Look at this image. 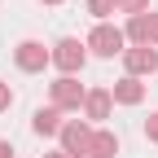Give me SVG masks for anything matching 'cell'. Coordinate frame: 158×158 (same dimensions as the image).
<instances>
[{
	"mask_svg": "<svg viewBox=\"0 0 158 158\" xmlns=\"http://www.w3.org/2000/svg\"><path fill=\"white\" fill-rule=\"evenodd\" d=\"M88 44L101 53V57H114V53H123V31H114V27H97L88 35Z\"/></svg>",
	"mask_w": 158,
	"mask_h": 158,
	"instance_id": "1",
	"label": "cell"
},
{
	"mask_svg": "<svg viewBox=\"0 0 158 158\" xmlns=\"http://www.w3.org/2000/svg\"><path fill=\"white\" fill-rule=\"evenodd\" d=\"M62 145H66L62 154H88V149H92V132H88L84 123H66V127H62Z\"/></svg>",
	"mask_w": 158,
	"mask_h": 158,
	"instance_id": "2",
	"label": "cell"
},
{
	"mask_svg": "<svg viewBox=\"0 0 158 158\" xmlns=\"http://www.w3.org/2000/svg\"><path fill=\"white\" fill-rule=\"evenodd\" d=\"M79 101H84V88H79L70 75L53 84V106H57V110H70V106H79Z\"/></svg>",
	"mask_w": 158,
	"mask_h": 158,
	"instance_id": "3",
	"label": "cell"
},
{
	"mask_svg": "<svg viewBox=\"0 0 158 158\" xmlns=\"http://www.w3.org/2000/svg\"><path fill=\"white\" fill-rule=\"evenodd\" d=\"M53 62L62 66L66 75H75L79 66H84V48H79V40H62V44H57V53H53Z\"/></svg>",
	"mask_w": 158,
	"mask_h": 158,
	"instance_id": "4",
	"label": "cell"
},
{
	"mask_svg": "<svg viewBox=\"0 0 158 158\" xmlns=\"http://www.w3.org/2000/svg\"><path fill=\"white\" fill-rule=\"evenodd\" d=\"M44 62H48L44 44H35V40H27V44H18V66H22V70H44Z\"/></svg>",
	"mask_w": 158,
	"mask_h": 158,
	"instance_id": "5",
	"label": "cell"
},
{
	"mask_svg": "<svg viewBox=\"0 0 158 158\" xmlns=\"http://www.w3.org/2000/svg\"><path fill=\"white\" fill-rule=\"evenodd\" d=\"M127 70H136V75H145V70H158V53L145 44V48H132L127 53Z\"/></svg>",
	"mask_w": 158,
	"mask_h": 158,
	"instance_id": "6",
	"label": "cell"
},
{
	"mask_svg": "<svg viewBox=\"0 0 158 158\" xmlns=\"http://www.w3.org/2000/svg\"><path fill=\"white\" fill-rule=\"evenodd\" d=\"M88 154H92V158H114V154H118V141H114L110 132H97V136H92V149H88Z\"/></svg>",
	"mask_w": 158,
	"mask_h": 158,
	"instance_id": "7",
	"label": "cell"
},
{
	"mask_svg": "<svg viewBox=\"0 0 158 158\" xmlns=\"http://www.w3.org/2000/svg\"><path fill=\"white\" fill-rule=\"evenodd\" d=\"M114 101L136 106V101H141V84H136V79H123V84H114Z\"/></svg>",
	"mask_w": 158,
	"mask_h": 158,
	"instance_id": "8",
	"label": "cell"
},
{
	"mask_svg": "<svg viewBox=\"0 0 158 158\" xmlns=\"http://www.w3.org/2000/svg\"><path fill=\"white\" fill-rule=\"evenodd\" d=\"M57 118H62L57 110H40V114H35V132H40V136H53V132H62V123H57Z\"/></svg>",
	"mask_w": 158,
	"mask_h": 158,
	"instance_id": "9",
	"label": "cell"
},
{
	"mask_svg": "<svg viewBox=\"0 0 158 158\" xmlns=\"http://www.w3.org/2000/svg\"><path fill=\"white\" fill-rule=\"evenodd\" d=\"M88 114H92V118H106V114H110V92H92V97H88Z\"/></svg>",
	"mask_w": 158,
	"mask_h": 158,
	"instance_id": "10",
	"label": "cell"
},
{
	"mask_svg": "<svg viewBox=\"0 0 158 158\" xmlns=\"http://www.w3.org/2000/svg\"><path fill=\"white\" fill-rule=\"evenodd\" d=\"M127 35H132V40H141V44H149V18H145V13H141V18H132Z\"/></svg>",
	"mask_w": 158,
	"mask_h": 158,
	"instance_id": "11",
	"label": "cell"
},
{
	"mask_svg": "<svg viewBox=\"0 0 158 158\" xmlns=\"http://www.w3.org/2000/svg\"><path fill=\"white\" fill-rule=\"evenodd\" d=\"M149 5V0H114V9H123V13H136L141 18V9Z\"/></svg>",
	"mask_w": 158,
	"mask_h": 158,
	"instance_id": "12",
	"label": "cell"
},
{
	"mask_svg": "<svg viewBox=\"0 0 158 158\" xmlns=\"http://www.w3.org/2000/svg\"><path fill=\"white\" fill-rule=\"evenodd\" d=\"M88 9H92L97 18H110V13H114V0H88Z\"/></svg>",
	"mask_w": 158,
	"mask_h": 158,
	"instance_id": "13",
	"label": "cell"
},
{
	"mask_svg": "<svg viewBox=\"0 0 158 158\" xmlns=\"http://www.w3.org/2000/svg\"><path fill=\"white\" fill-rule=\"evenodd\" d=\"M149 40L158 44V13H149Z\"/></svg>",
	"mask_w": 158,
	"mask_h": 158,
	"instance_id": "14",
	"label": "cell"
},
{
	"mask_svg": "<svg viewBox=\"0 0 158 158\" xmlns=\"http://www.w3.org/2000/svg\"><path fill=\"white\" fill-rule=\"evenodd\" d=\"M9 101H13V97H9V84H0V110H5Z\"/></svg>",
	"mask_w": 158,
	"mask_h": 158,
	"instance_id": "15",
	"label": "cell"
},
{
	"mask_svg": "<svg viewBox=\"0 0 158 158\" xmlns=\"http://www.w3.org/2000/svg\"><path fill=\"white\" fill-rule=\"evenodd\" d=\"M145 132H149V136H154V141H158V114H154V118H149V123H145Z\"/></svg>",
	"mask_w": 158,
	"mask_h": 158,
	"instance_id": "16",
	"label": "cell"
},
{
	"mask_svg": "<svg viewBox=\"0 0 158 158\" xmlns=\"http://www.w3.org/2000/svg\"><path fill=\"white\" fill-rule=\"evenodd\" d=\"M0 158H13V145L9 141H0Z\"/></svg>",
	"mask_w": 158,
	"mask_h": 158,
	"instance_id": "17",
	"label": "cell"
},
{
	"mask_svg": "<svg viewBox=\"0 0 158 158\" xmlns=\"http://www.w3.org/2000/svg\"><path fill=\"white\" fill-rule=\"evenodd\" d=\"M48 158H66V154H48Z\"/></svg>",
	"mask_w": 158,
	"mask_h": 158,
	"instance_id": "18",
	"label": "cell"
},
{
	"mask_svg": "<svg viewBox=\"0 0 158 158\" xmlns=\"http://www.w3.org/2000/svg\"><path fill=\"white\" fill-rule=\"evenodd\" d=\"M48 5H57V0H48Z\"/></svg>",
	"mask_w": 158,
	"mask_h": 158,
	"instance_id": "19",
	"label": "cell"
}]
</instances>
